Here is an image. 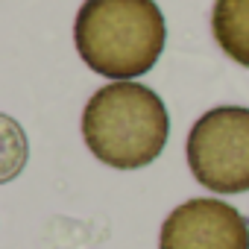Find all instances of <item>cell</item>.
<instances>
[{
	"mask_svg": "<svg viewBox=\"0 0 249 249\" xmlns=\"http://www.w3.org/2000/svg\"><path fill=\"white\" fill-rule=\"evenodd\" d=\"M82 141L111 170H141L153 164L170 138V111L144 82H108L82 108Z\"/></svg>",
	"mask_w": 249,
	"mask_h": 249,
	"instance_id": "6da1fadb",
	"label": "cell"
},
{
	"mask_svg": "<svg viewBox=\"0 0 249 249\" xmlns=\"http://www.w3.org/2000/svg\"><path fill=\"white\" fill-rule=\"evenodd\" d=\"M73 44L97 76L126 82L156 68L167 44V21L156 0H82Z\"/></svg>",
	"mask_w": 249,
	"mask_h": 249,
	"instance_id": "7a4b0ae2",
	"label": "cell"
},
{
	"mask_svg": "<svg viewBox=\"0 0 249 249\" xmlns=\"http://www.w3.org/2000/svg\"><path fill=\"white\" fill-rule=\"evenodd\" d=\"M191 176L211 194L249 191V106H214L185 141Z\"/></svg>",
	"mask_w": 249,
	"mask_h": 249,
	"instance_id": "3957f363",
	"label": "cell"
},
{
	"mask_svg": "<svg viewBox=\"0 0 249 249\" xmlns=\"http://www.w3.org/2000/svg\"><path fill=\"white\" fill-rule=\"evenodd\" d=\"M159 249H249V220L226 199L194 196L164 217Z\"/></svg>",
	"mask_w": 249,
	"mask_h": 249,
	"instance_id": "277c9868",
	"label": "cell"
},
{
	"mask_svg": "<svg viewBox=\"0 0 249 249\" xmlns=\"http://www.w3.org/2000/svg\"><path fill=\"white\" fill-rule=\"evenodd\" d=\"M211 36L231 62L249 68V0H214Z\"/></svg>",
	"mask_w": 249,
	"mask_h": 249,
	"instance_id": "5b68a950",
	"label": "cell"
},
{
	"mask_svg": "<svg viewBox=\"0 0 249 249\" xmlns=\"http://www.w3.org/2000/svg\"><path fill=\"white\" fill-rule=\"evenodd\" d=\"M0 129H3V170H0V182H12L30 159V144L24 129L18 126V120L3 114L0 117Z\"/></svg>",
	"mask_w": 249,
	"mask_h": 249,
	"instance_id": "8992f818",
	"label": "cell"
}]
</instances>
